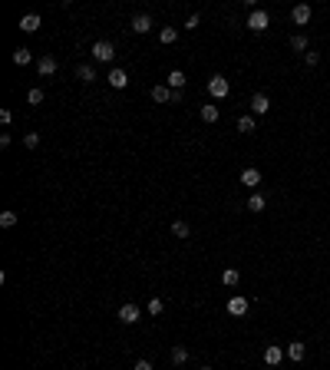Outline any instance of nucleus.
<instances>
[{"mask_svg":"<svg viewBox=\"0 0 330 370\" xmlns=\"http://www.w3.org/2000/svg\"><path fill=\"white\" fill-rule=\"evenodd\" d=\"M93 60L96 63H112L116 60V46H112L109 40H96L93 43Z\"/></svg>","mask_w":330,"mask_h":370,"instance_id":"obj_1","label":"nucleus"},{"mask_svg":"<svg viewBox=\"0 0 330 370\" xmlns=\"http://www.w3.org/2000/svg\"><path fill=\"white\" fill-rule=\"evenodd\" d=\"M268 23H271L268 10H251V13H248V30H255V33H264V30H268Z\"/></svg>","mask_w":330,"mask_h":370,"instance_id":"obj_2","label":"nucleus"},{"mask_svg":"<svg viewBox=\"0 0 330 370\" xmlns=\"http://www.w3.org/2000/svg\"><path fill=\"white\" fill-rule=\"evenodd\" d=\"M208 93L215 96V100H224V96L231 93V86H228V80H224L221 73H215L212 80H208Z\"/></svg>","mask_w":330,"mask_h":370,"instance_id":"obj_3","label":"nucleus"},{"mask_svg":"<svg viewBox=\"0 0 330 370\" xmlns=\"http://www.w3.org/2000/svg\"><path fill=\"white\" fill-rule=\"evenodd\" d=\"M106 80H109V86H112V89H125V86H129V73H125L122 66H112Z\"/></svg>","mask_w":330,"mask_h":370,"instance_id":"obj_4","label":"nucleus"},{"mask_svg":"<svg viewBox=\"0 0 330 370\" xmlns=\"http://www.w3.org/2000/svg\"><path fill=\"white\" fill-rule=\"evenodd\" d=\"M139 314H142V311H139V304H132V301H125V304H122V308H119V314H116V317H119V320H122V324H136V320H139Z\"/></svg>","mask_w":330,"mask_h":370,"instance_id":"obj_5","label":"nucleus"},{"mask_svg":"<svg viewBox=\"0 0 330 370\" xmlns=\"http://www.w3.org/2000/svg\"><path fill=\"white\" fill-rule=\"evenodd\" d=\"M228 314L231 317H244V314H248V298H241V294L228 298Z\"/></svg>","mask_w":330,"mask_h":370,"instance_id":"obj_6","label":"nucleus"},{"mask_svg":"<svg viewBox=\"0 0 330 370\" xmlns=\"http://www.w3.org/2000/svg\"><path fill=\"white\" fill-rule=\"evenodd\" d=\"M56 69H60V63H56V57H50V53L37 60V73H40V76H53Z\"/></svg>","mask_w":330,"mask_h":370,"instance_id":"obj_7","label":"nucleus"},{"mask_svg":"<svg viewBox=\"0 0 330 370\" xmlns=\"http://www.w3.org/2000/svg\"><path fill=\"white\" fill-rule=\"evenodd\" d=\"M291 20H294V23H297V27L311 23V4H297V7H294V10H291Z\"/></svg>","mask_w":330,"mask_h":370,"instance_id":"obj_8","label":"nucleus"},{"mask_svg":"<svg viewBox=\"0 0 330 370\" xmlns=\"http://www.w3.org/2000/svg\"><path fill=\"white\" fill-rule=\"evenodd\" d=\"M268 109H271V100L264 93H255V96H251V113H255V116H264Z\"/></svg>","mask_w":330,"mask_h":370,"instance_id":"obj_9","label":"nucleus"},{"mask_svg":"<svg viewBox=\"0 0 330 370\" xmlns=\"http://www.w3.org/2000/svg\"><path fill=\"white\" fill-rule=\"evenodd\" d=\"M281 360H284V347H277V344H271L268 351H264V364L268 367H277Z\"/></svg>","mask_w":330,"mask_h":370,"instance_id":"obj_10","label":"nucleus"},{"mask_svg":"<svg viewBox=\"0 0 330 370\" xmlns=\"http://www.w3.org/2000/svg\"><path fill=\"white\" fill-rule=\"evenodd\" d=\"M165 86L175 89V93H182V86H185V73H182V69H172V73L165 76Z\"/></svg>","mask_w":330,"mask_h":370,"instance_id":"obj_11","label":"nucleus"},{"mask_svg":"<svg viewBox=\"0 0 330 370\" xmlns=\"http://www.w3.org/2000/svg\"><path fill=\"white\" fill-rule=\"evenodd\" d=\"M132 30L136 33H149L152 30V17L149 13H136V17H132Z\"/></svg>","mask_w":330,"mask_h":370,"instance_id":"obj_12","label":"nucleus"},{"mask_svg":"<svg viewBox=\"0 0 330 370\" xmlns=\"http://www.w3.org/2000/svg\"><path fill=\"white\" fill-rule=\"evenodd\" d=\"M238 281H241V271L238 268H224L221 271V284L224 288H238Z\"/></svg>","mask_w":330,"mask_h":370,"instance_id":"obj_13","label":"nucleus"},{"mask_svg":"<svg viewBox=\"0 0 330 370\" xmlns=\"http://www.w3.org/2000/svg\"><path fill=\"white\" fill-rule=\"evenodd\" d=\"M20 30H23V33H37L40 30V17H37V13H27V17L20 20Z\"/></svg>","mask_w":330,"mask_h":370,"instance_id":"obj_14","label":"nucleus"},{"mask_svg":"<svg viewBox=\"0 0 330 370\" xmlns=\"http://www.w3.org/2000/svg\"><path fill=\"white\" fill-rule=\"evenodd\" d=\"M188 357H192V354H188V347H182V344H175V347H172V360H175V367H185V364H188Z\"/></svg>","mask_w":330,"mask_h":370,"instance_id":"obj_15","label":"nucleus"},{"mask_svg":"<svg viewBox=\"0 0 330 370\" xmlns=\"http://www.w3.org/2000/svg\"><path fill=\"white\" fill-rule=\"evenodd\" d=\"M152 100L156 103H172V89H168L165 83H159V86H152Z\"/></svg>","mask_w":330,"mask_h":370,"instance_id":"obj_16","label":"nucleus"},{"mask_svg":"<svg viewBox=\"0 0 330 370\" xmlns=\"http://www.w3.org/2000/svg\"><path fill=\"white\" fill-rule=\"evenodd\" d=\"M241 185L258 188V185H261V172H258V169H244V172H241Z\"/></svg>","mask_w":330,"mask_h":370,"instance_id":"obj_17","label":"nucleus"},{"mask_svg":"<svg viewBox=\"0 0 330 370\" xmlns=\"http://www.w3.org/2000/svg\"><path fill=\"white\" fill-rule=\"evenodd\" d=\"M76 80H80V83H93L96 80V69L89 66V63H83V66H76Z\"/></svg>","mask_w":330,"mask_h":370,"instance_id":"obj_18","label":"nucleus"},{"mask_svg":"<svg viewBox=\"0 0 330 370\" xmlns=\"http://www.w3.org/2000/svg\"><path fill=\"white\" fill-rule=\"evenodd\" d=\"M304 354H307V347L300 344V340H291V344H287V357L291 360H304Z\"/></svg>","mask_w":330,"mask_h":370,"instance_id":"obj_19","label":"nucleus"},{"mask_svg":"<svg viewBox=\"0 0 330 370\" xmlns=\"http://www.w3.org/2000/svg\"><path fill=\"white\" fill-rule=\"evenodd\" d=\"M264 205H268V199H264L261 192H255V195L248 199V212H264Z\"/></svg>","mask_w":330,"mask_h":370,"instance_id":"obj_20","label":"nucleus"},{"mask_svg":"<svg viewBox=\"0 0 330 370\" xmlns=\"http://www.w3.org/2000/svg\"><path fill=\"white\" fill-rule=\"evenodd\" d=\"M172 235H175V238H188V235H192V228H188V221L175 218V221H172Z\"/></svg>","mask_w":330,"mask_h":370,"instance_id":"obj_21","label":"nucleus"},{"mask_svg":"<svg viewBox=\"0 0 330 370\" xmlns=\"http://www.w3.org/2000/svg\"><path fill=\"white\" fill-rule=\"evenodd\" d=\"M291 50H297V53H307V50H311V43H307L304 33H294V37H291Z\"/></svg>","mask_w":330,"mask_h":370,"instance_id":"obj_22","label":"nucleus"},{"mask_svg":"<svg viewBox=\"0 0 330 370\" xmlns=\"http://www.w3.org/2000/svg\"><path fill=\"white\" fill-rule=\"evenodd\" d=\"M30 60H33V53L27 50V46H17V50H13V63H17V66H27Z\"/></svg>","mask_w":330,"mask_h":370,"instance_id":"obj_23","label":"nucleus"},{"mask_svg":"<svg viewBox=\"0 0 330 370\" xmlns=\"http://www.w3.org/2000/svg\"><path fill=\"white\" fill-rule=\"evenodd\" d=\"M145 311H149L152 317H159V314L165 311V301H162V298H149V304H145Z\"/></svg>","mask_w":330,"mask_h":370,"instance_id":"obj_24","label":"nucleus"},{"mask_svg":"<svg viewBox=\"0 0 330 370\" xmlns=\"http://www.w3.org/2000/svg\"><path fill=\"white\" fill-rule=\"evenodd\" d=\"M218 106H201V119H205V122H218Z\"/></svg>","mask_w":330,"mask_h":370,"instance_id":"obj_25","label":"nucleus"},{"mask_svg":"<svg viewBox=\"0 0 330 370\" xmlns=\"http://www.w3.org/2000/svg\"><path fill=\"white\" fill-rule=\"evenodd\" d=\"M17 225V212H0V228H13Z\"/></svg>","mask_w":330,"mask_h":370,"instance_id":"obj_26","label":"nucleus"},{"mask_svg":"<svg viewBox=\"0 0 330 370\" xmlns=\"http://www.w3.org/2000/svg\"><path fill=\"white\" fill-rule=\"evenodd\" d=\"M159 40H162V43H175V40H179V30H175V27H165V30L159 33Z\"/></svg>","mask_w":330,"mask_h":370,"instance_id":"obj_27","label":"nucleus"},{"mask_svg":"<svg viewBox=\"0 0 330 370\" xmlns=\"http://www.w3.org/2000/svg\"><path fill=\"white\" fill-rule=\"evenodd\" d=\"M238 132H244V136L255 132V119H251V116H241V119H238Z\"/></svg>","mask_w":330,"mask_h":370,"instance_id":"obj_28","label":"nucleus"},{"mask_svg":"<svg viewBox=\"0 0 330 370\" xmlns=\"http://www.w3.org/2000/svg\"><path fill=\"white\" fill-rule=\"evenodd\" d=\"M27 103H30V106H40V103H43V89H30V93H27Z\"/></svg>","mask_w":330,"mask_h":370,"instance_id":"obj_29","label":"nucleus"},{"mask_svg":"<svg viewBox=\"0 0 330 370\" xmlns=\"http://www.w3.org/2000/svg\"><path fill=\"white\" fill-rule=\"evenodd\" d=\"M23 145H27V149H37V145H40V136H37V132H27V136H23Z\"/></svg>","mask_w":330,"mask_h":370,"instance_id":"obj_30","label":"nucleus"},{"mask_svg":"<svg viewBox=\"0 0 330 370\" xmlns=\"http://www.w3.org/2000/svg\"><path fill=\"white\" fill-rule=\"evenodd\" d=\"M304 63H307V66H317V63H320V53L307 50V53H304Z\"/></svg>","mask_w":330,"mask_h":370,"instance_id":"obj_31","label":"nucleus"},{"mask_svg":"<svg viewBox=\"0 0 330 370\" xmlns=\"http://www.w3.org/2000/svg\"><path fill=\"white\" fill-rule=\"evenodd\" d=\"M198 23H201V17H198V13H192V17L185 20V30H195V27H198Z\"/></svg>","mask_w":330,"mask_h":370,"instance_id":"obj_32","label":"nucleus"},{"mask_svg":"<svg viewBox=\"0 0 330 370\" xmlns=\"http://www.w3.org/2000/svg\"><path fill=\"white\" fill-rule=\"evenodd\" d=\"M10 119H13V113H10V109H0V122H4V126H10Z\"/></svg>","mask_w":330,"mask_h":370,"instance_id":"obj_33","label":"nucleus"},{"mask_svg":"<svg viewBox=\"0 0 330 370\" xmlns=\"http://www.w3.org/2000/svg\"><path fill=\"white\" fill-rule=\"evenodd\" d=\"M132 370H152V364H149V360H136V367H132Z\"/></svg>","mask_w":330,"mask_h":370,"instance_id":"obj_34","label":"nucleus"},{"mask_svg":"<svg viewBox=\"0 0 330 370\" xmlns=\"http://www.w3.org/2000/svg\"><path fill=\"white\" fill-rule=\"evenodd\" d=\"M201 370H212V367H201Z\"/></svg>","mask_w":330,"mask_h":370,"instance_id":"obj_35","label":"nucleus"},{"mask_svg":"<svg viewBox=\"0 0 330 370\" xmlns=\"http://www.w3.org/2000/svg\"><path fill=\"white\" fill-rule=\"evenodd\" d=\"M175 370H182V367H175Z\"/></svg>","mask_w":330,"mask_h":370,"instance_id":"obj_36","label":"nucleus"}]
</instances>
